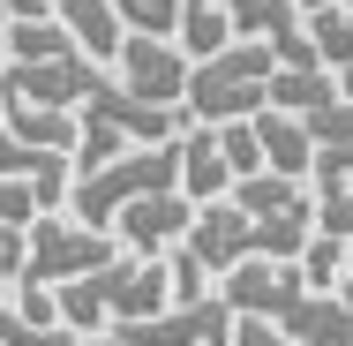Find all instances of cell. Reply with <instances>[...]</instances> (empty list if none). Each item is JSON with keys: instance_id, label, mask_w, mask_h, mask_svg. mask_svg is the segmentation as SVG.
<instances>
[{"instance_id": "5b68a950", "label": "cell", "mask_w": 353, "mask_h": 346, "mask_svg": "<svg viewBox=\"0 0 353 346\" xmlns=\"http://www.w3.org/2000/svg\"><path fill=\"white\" fill-rule=\"evenodd\" d=\"M218 294H225V309L233 316H263V324H285L316 286L301 264H279V256H248V264H233V271L218 278Z\"/></svg>"}, {"instance_id": "ffe728a7", "label": "cell", "mask_w": 353, "mask_h": 346, "mask_svg": "<svg viewBox=\"0 0 353 346\" xmlns=\"http://www.w3.org/2000/svg\"><path fill=\"white\" fill-rule=\"evenodd\" d=\"M346 264H353V241H339V233H316V241L301 249V271H308L316 294H331V286L346 278Z\"/></svg>"}, {"instance_id": "cb8c5ba5", "label": "cell", "mask_w": 353, "mask_h": 346, "mask_svg": "<svg viewBox=\"0 0 353 346\" xmlns=\"http://www.w3.org/2000/svg\"><path fill=\"white\" fill-rule=\"evenodd\" d=\"M165 271H173V309H188V301H211V271H203L188 249H173V256H165Z\"/></svg>"}, {"instance_id": "52a82bcc", "label": "cell", "mask_w": 353, "mask_h": 346, "mask_svg": "<svg viewBox=\"0 0 353 346\" xmlns=\"http://www.w3.org/2000/svg\"><path fill=\"white\" fill-rule=\"evenodd\" d=\"M188 75H196V61L181 53V38H128L121 46V83L136 98H150V106H181L188 113Z\"/></svg>"}, {"instance_id": "e0dca14e", "label": "cell", "mask_w": 353, "mask_h": 346, "mask_svg": "<svg viewBox=\"0 0 353 346\" xmlns=\"http://www.w3.org/2000/svg\"><path fill=\"white\" fill-rule=\"evenodd\" d=\"M339 98V75L331 68H279L271 75V106L279 113H316V106H331Z\"/></svg>"}, {"instance_id": "2e32d148", "label": "cell", "mask_w": 353, "mask_h": 346, "mask_svg": "<svg viewBox=\"0 0 353 346\" xmlns=\"http://www.w3.org/2000/svg\"><path fill=\"white\" fill-rule=\"evenodd\" d=\"M0 46H8V61H68V53H83V46L68 38V23H61V15L15 23V30H0Z\"/></svg>"}, {"instance_id": "603a6c76", "label": "cell", "mask_w": 353, "mask_h": 346, "mask_svg": "<svg viewBox=\"0 0 353 346\" xmlns=\"http://www.w3.org/2000/svg\"><path fill=\"white\" fill-rule=\"evenodd\" d=\"M308 189H316V196H346V189H353V143H331V151H316V166H308Z\"/></svg>"}, {"instance_id": "44dd1931", "label": "cell", "mask_w": 353, "mask_h": 346, "mask_svg": "<svg viewBox=\"0 0 353 346\" xmlns=\"http://www.w3.org/2000/svg\"><path fill=\"white\" fill-rule=\"evenodd\" d=\"M128 38H181V0H113Z\"/></svg>"}, {"instance_id": "d6986e66", "label": "cell", "mask_w": 353, "mask_h": 346, "mask_svg": "<svg viewBox=\"0 0 353 346\" xmlns=\"http://www.w3.org/2000/svg\"><path fill=\"white\" fill-rule=\"evenodd\" d=\"M218 151H225V166H233V189H241V181H256V173H271L256 121H225V128H218Z\"/></svg>"}, {"instance_id": "ac0fdd59", "label": "cell", "mask_w": 353, "mask_h": 346, "mask_svg": "<svg viewBox=\"0 0 353 346\" xmlns=\"http://www.w3.org/2000/svg\"><path fill=\"white\" fill-rule=\"evenodd\" d=\"M308 38H316V53H323L331 75L353 68V8H316L308 15Z\"/></svg>"}, {"instance_id": "3957f363", "label": "cell", "mask_w": 353, "mask_h": 346, "mask_svg": "<svg viewBox=\"0 0 353 346\" xmlns=\"http://www.w3.org/2000/svg\"><path fill=\"white\" fill-rule=\"evenodd\" d=\"M113 256H128L105 226H83L75 211H46V218H30V286H68V278H90L105 271ZM15 278V286H23Z\"/></svg>"}, {"instance_id": "5bb4252c", "label": "cell", "mask_w": 353, "mask_h": 346, "mask_svg": "<svg viewBox=\"0 0 353 346\" xmlns=\"http://www.w3.org/2000/svg\"><path fill=\"white\" fill-rule=\"evenodd\" d=\"M233 204L248 218H316V189L308 181H285V173H256L233 189Z\"/></svg>"}, {"instance_id": "ba28073f", "label": "cell", "mask_w": 353, "mask_h": 346, "mask_svg": "<svg viewBox=\"0 0 353 346\" xmlns=\"http://www.w3.org/2000/svg\"><path fill=\"white\" fill-rule=\"evenodd\" d=\"M188 226H196V204L181 196V189H165V196H143L113 218V241L128 249V256H173L181 241H188Z\"/></svg>"}, {"instance_id": "8992f818", "label": "cell", "mask_w": 353, "mask_h": 346, "mask_svg": "<svg viewBox=\"0 0 353 346\" xmlns=\"http://www.w3.org/2000/svg\"><path fill=\"white\" fill-rule=\"evenodd\" d=\"M233 309H225V294L211 301H188V309H165V316H143V324H121V331H105L113 346H233Z\"/></svg>"}, {"instance_id": "d4e9b609", "label": "cell", "mask_w": 353, "mask_h": 346, "mask_svg": "<svg viewBox=\"0 0 353 346\" xmlns=\"http://www.w3.org/2000/svg\"><path fill=\"white\" fill-rule=\"evenodd\" d=\"M8 309H15L23 324H38V331H46V324H61V294H53V286H30V278L15 286V301H8Z\"/></svg>"}, {"instance_id": "4316f807", "label": "cell", "mask_w": 353, "mask_h": 346, "mask_svg": "<svg viewBox=\"0 0 353 346\" xmlns=\"http://www.w3.org/2000/svg\"><path fill=\"white\" fill-rule=\"evenodd\" d=\"M23 271H30V226H0V278L15 286Z\"/></svg>"}, {"instance_id": "f546056e", "label": "cell", "mask_w": 353, "mask_h": 346, "mask_svg": "<svg viewBox=\"0 0 353 346\" xmlns=\"http://www.w3.org/2000/svg\"><path fill=\"white\" fill-rule=\"evenodd\" d=\"M38 15H53V0H0V30H15V23H38Z\"/></svg>"}, {"instance_id": "83f0119b", "label": "cell", "mask_w": 353, "mask_h": 346, "mask_svg": "<svg viewBox=\"0 0 353 346\" xmlns=\"http://www.w3.org/2000/svg\"><path fill=\"white\" fill-rule=\"evenodd\" d=\"M316 233L353 241V189H346V196H316Z\"/></svg>"}, {"instance_id": "7c38bea8", "label": "cell", "mask_w": 353, "mask_h": 346, "mask_svg": "<svg viewBox=\"0 0 353 346\" xmlns=\"http://www.w3.org/2000/svg\"><path fill=\"white\" fill-rule=\"evenodd\" d=\"M256 136H263V158H271V173H285V181H308V166H316V136H308L293 113L263 106V113H256Z\"/></svg>"}, {"instance_id": "277c9868", "label": "cell", "mask_w": 353, "mask_h": 346, "mask_svg": "<svg viewBox=\"0 0 353 346\" xmlns=\"http://www.w3.org/2000/svg\"><path fill=\"white\" fill-rule=\"evenodd\" d=\"M105 83V68L90 53H68V61H8L0 68V98L8 106H53V113H83V98Z\"/></svg>"}, {"instance_id": "7a4b0ae2", "label": "cell", "mask_w": 353, "mask_h": 346, "mask_svg": "<svg viewBox=\"0 0 353 346\" xmlns=\"http://www.w3.org/2000/svg\"><path fill=\"white\" fill-rule=\"evenodd\" d=\"M271 75H279V53H271V46L233 38L218 61H196V75H188V121H196V128L256 121V113L271 106Z\"/></svg>"}, {"instance_id": "6da1fadb", "label": "cell", "mask_w": 353, "mask_h": 346, "mask_svg": "<svg viewBox=\"0 0 353 346\" xmlns=\"http://www.w3.org/2000/svg\"><path fill=\"white\" fill-rule=\"evenodd\" d=\"M196 128L181 106H150L136 98L121 75H105L90 98H83V143H75V173H98V166H113V158H128V151H150V143H181Z\"/></svg>"}, {"instance_id": "8fae6325", "label": "cell", "mask_w": 353, "mask_h": 346, "mask_svg": "<svg viewBox=\"0 0 353 346\" xmlns=\"http://www.w3.org/2000/svg\"><path fill=\"white\" fill-rule=\"evenodd\" d=\"M0 128H8V136H23L30 151H68V158H75V143H83V113H53V106H8V98H0Z\"/></svg>"}, {"instance_id": "7402d4cb", "label": "cell", "mask_w": 353, "mask_h": 346, "mask_svg": "<svg viewBox=\"0 0 353 346\" xmlns=\"http://www.w3.org/2000/svg\"><path fill=\"white\" fill-rule=\"evenodd\" d=\"M308 136H316V151H331V143H353V98H346V83H339V98L331 106H316V113H293Z\"/></svg>"}, {"instance_id": "484cf974", "label": "cell", "mask_w": 353, "mask_h": 346, "mask_svg": "<svg viewBox=\"0 0 353 346\" xmlns=\"http://www.w3.org/2000/svg\"><path fill=\"white\" fill-rule=\"evenodd\" d=\"M30 218H46L38 189L30 181H0V226H30Z\"/></svg>"}, {"instance_id": "4fadbf2b", "label": "cell", "mask_w": 353, "mask_h": 346, "mask_svg": "<svg viewBox=\"0 0 353 346\" xmlns=\"http://www.w3.org/2000/svg\"><path fill=\"white\" fill-rule=\"evenodd\" d=\"M279 331H285L293 346H353V309L339 301V294H308Z\"/></svg>"}, {"instance_id": "30bf717a", "label": "cell", "mask_w": 353, "mask_h": 346, "mask_svg": "<svg viewBox=\"0 0 353 346\" xmlns=\"http://www.w3.org/2000/svg\"><path fill=\"white\" fill-rule=\"evenodd\" d=\"M53 15L68 23V38L105 68V61H121V46H128V23H121V8L113 0H53Z\"/></svg>"}, {"instance_id": "d6a6232c", "label": "cell", "mask_w": 353, "mask_h": 346, "mask_svg": "<svg viewBox=\"0 0 353 346\" xmlns=\"http://www.w3.org/2000/svg\"><path fill=\"white\" fill-rule=\"evenodd\" d=\"M339 8H353V0H339Z\"/></svg>"}, {"instance_id": "9c48e42d", "label": "cell", "mask_w": 353, "mask_h": 346, "mask_svg": "<svg viewBox=\"0 0 353 346\" xmlns=\"http://www.w3.org/2000/svg\"><path fill=\"white\" fill-rule=\"evenodd\" d=\"M181 196L196 211L233 196V166H225V151H218V128H188V136H181Z\"/></svg>"}, {"instance_id": "4dcf8cb0", "label": "cell", "mask_w": 353, "mask_h": 346, "mask_svg": "<svg viewBox=\"0 0 353 346\" xmlns=\"http://www.w3.org/2000/svg\"><path fill=\"white\" fill-rule=\"evenodd\" d=\"M339 83H346V98H353V68H346V75H339Z\"/></svg>"}, {"instance_id": "1f68e13d", "label": "cell", "mask_w": 353, "mask_h": 346, "mask_svg": "<svg viewBox=\"0 0 353 346\" xmlns=\"http://www.w3.org/2000/svg\"><path fill=\"white\" fill-rule=\"evenodd\" d=\"M0 68H8V46H0Z\"/></svg>"}, {"instance_id": "9a60e30c", "label": "cell", "mask_w": 353, "mask_h": 346, "mask_svg": "<svg viewBox=\"0 0 353 346\" xmlns=\"http://www.w3.org/2000/svg\"><path fill=\"white\" fill-rule=\"evenodd\" d=\"M225 46H233L225 0H181V53H188V61H218Z\"/></svg>"}, {"instance_id": "f1b7e54d", "label": "cell", "mask_w": 353, "mask_h": 346, "mask_svg": "<svg viewBox=\"0 0 353 346\" xmlns=\"http://www.w3.org/2000/svg\"><path fill=\"white\" fill-rule=\"evenodd\" d=\"M233 346H293L279 331V324H263V316H241V324H233Z\"/></svg>"}]
</instances>
